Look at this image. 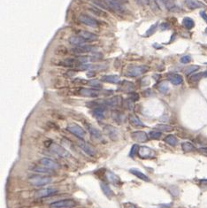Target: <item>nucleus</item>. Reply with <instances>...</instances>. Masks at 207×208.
<instances>
[{"instance_id":"48","label":"nucleus","mask_w":207,"mask_h":208,"mask_svg":"<svg viewBox=\"0 0 207 208\" xmlns=\"http://www.w3.org/2000/svg\"><path fill=\"white\" fill-rule=\"evenodd\" d=\"M137 2L138 5H141V6H146V5H149L150 4V1L151 0H135Z\"/></svg>"},{"instance_id":"42","label":"nucleus","mask_w":207,"mask_h":208,"mask_svg":"<svg viewBox=\"0 0 207 208\" xmlns=\"http://www.w3.org/2000/svg\"><path fill=\"white\" fill-rule=\"evenodd\" d=\"M203 77V73H197V74H195L190 76V81L191 82H198Z\"/></svg>"},{"instance_id":"22","label":"nucleus","mask_w":207,"mask_h":208,"mask_svg":"<svg viewBox=\"0 0 207 208\" xmlns=\"http://www.w3.org/2000/svg\"><path fill=\"white\" fill-rule=\"evenodd\" d=\"M101 81L105 82H108V83H119L121 82L120 77L118 75H104L101 77Z\"/></svg>"},{"instance_id":"8","label":"nucleus","mask_w":207,"mask_h":208,"mask_svg":"<svg viewBox=\"0 0 207 208\" xmlns=\"http://www.w3.org/2000/svg\"><path fill=\"white\" fill-rule=\"evenodd\" d=\"M50 149H51V152H53L54 153H56L57 155L60 156L62 158H67V157L70 156V153L66 149H64L62 146L58 145V144H57L55 143H51L50 145Z\"/></svg>"},{"instance_id":"18","label":"nucleus","mask_w":207,"mask_h":208,"mask_svg":"<svg viewBox=\"0 0 207 208\" xmlns=\"http://www.w3.org/2000/svg\"><path fill=\"white\" fill-rule=\"evenodd\" d=\"M79 37H81V38H83L85 41H88V42H93L98 40V36L91 33V32H88V31H84L81 30L78 33Z\"/></svg>"},{"instance_id":"19","label":"nucleus","mask_w":207,"mask_h":208,"mask_svg":"<svg viewBox=\"0 0 207 208\" xmlns=\"http://www.w3.org/2000/svg\"><path fill=\"white\" fill-rule=\"evenodd\" d=\"M167 78H168L169 82L171 83H173V85H180L183 82L182 76L180 74H169L167 75Z\"/></svg>"},{"instance_id":"6","label":"nucleus","mask_w":207,"mask_h":208,"mask_svg":"<svg viewBox=\"0 0 207 208\" xmlns=\"http://www.w3.org/2000/svg\"><path fill=\"white\" fill-rule=\"evenodd\" d=\"M67 129L71 134H73L74 136H77V137L80 138V139H83V138L85 137V131H84V129H83L81 126H79V125H77V124H75V123H71V124H69V125L67 126Z\"/></svg>"},{"instance_id":"16","label":"nucleus","mask_w":207,"mask_h":208,"mask_svg":"<svg viewBox=\"0 0 207 208\" xmlns=\"http://www.w3.org/2000/svg\"><path fill=\"white\" fill-rule=\"evenodd\" d=\"M104 131L112 140H116L118 138V131L115 127L112 125H105L104 126Z\"/></svg>"},{"instance_id":"26","label":"nucleus","mask_w":207,"mask_h":208,"mask_svg":"<svg viewBox=\"0 0 207 208\" xmlns=\"http://www.w3.org/2000/svg\"><path fill=\"white\" fill-rule=\"evenodd\" d=\"M129 122H130V123H131L133 126H135V127H142V128L145 127V125L142 123V122L140 120V119H139L136 115H135V114H130V115H129Z\"/></svg>"},{"instance_id":"52","label":"nucleus","mask_w":207,"mask_h":208,"mask_svg":"<svg viewBox=\"0 0 207 208\" xmlns=\"http://www.w3.org/2000/svg\"><path fill=\"white\" fill-rule=\"evenodd\" d=\"M125 208H136V207L134 204H127L125 205Z\"/></svg>"},{"instance_id":"9","label":"nucleus","mask_w":207,"mask_h":208,"mask_svg":"<svg viewBox=\"0 0 207 208\" xmlns=\"http://www.w3.org/2000/svg\"><path fill=\"white\" fill-rule=\"evenodd\" d=\"M79 20L81 22H82L83 24L91 27H98V22L97 20L93 19L92 17L88 16V15H86V14H81L80 17H79Z\"/></svg>"},{"instance_id":"45","label":"nucleus","mask_w":207,"mask_h":208,"mask_svg":"<svg viewBox=\"0 0 207 208\" xmlns=\"http://www.w3.org/2000/svg\"><path fill=\"white\" fill-rule=\"evenodd\" d=\"M91 11H92L95 14L97 15H102V16H107V13H105L104 11L102 10H99L98 8H91Z\"/></svg>"},{"instance_id":"20","label":"nucleus","mask_w":207,"mask_h":208,"mask_svg":"<svg viewBox=\"0 0 207 208\" xmlns=\"http://www.w3.org/2000/svg\"><path fill=\"white\" fill-rule=\"evenodd\" d=\"M185 5L188 8L191 10L198 9L203 6V4L198 0H185Z\"/></svg>"},{"instance_id":"15","label":"nucleus","mask_w":207,"mask_h":208,"mask_svg":"<svg viewBox=\"0 0 207 208\" xmlns=\"http://www.w3.org/2000/svg\"><path fill=\"white\" fill-rule=\"evenodd\" d=\"M57 192H58V190L55 188H44V189H42V190H39L38 191H36V195L38 197H46L55 195Z\"/></svg>"},{"instance_id":"31","label":"nucleus","mask_w":207,"mask_h":208,"mask_svg":"<svg viewBox=\"0 0 207 208\" xmlns=\"http://www.w3.org/2000/svg\"><path fill=\"white\" fill-rule=\"evenodd\" d=\"M182 24H183V26H184L187 29H191V28L194 27V26H195L194 20H193L191 18H189V17H185V18L182 20Z\"/></svg>"},{"instance_id":"7","label":"nucleus","mask_w":207,"mask_h":208,"mask_svg":"<svg viewBox=\"0 0 207 208\" xmlns=\"http://www.w3.org/2000/svg\"><path fill=\"white\" fill-rule=\"evenodd\" d=\"M79 95L86 98H97L100 95V91L97 89L81 88L79 90Z\"/></svg>"},{"instance_id":"32","label":"nucleus","mask_w":207,"mask_h":208,"mask_svg":"<svg viewBox=\"0 0 207 208\" xmlns=\"http://www.w3.org/2000/svg\"><path fill=\"white\" fill-rule=\"evenodd\" d=\"M106 176H107V179H108L112 183L116 184V183H119V181H120L119 177H118L115 174H113L112 172H108V173L106 174Z\"/></svg>"},{"instance_id":"10","label":"nucleus","mask_w":207,"mask_h":208,"mask_svg":"<svg viewBox=\"0 0 207 208\" xmlns=\"http://www.w3.org/2000/svg\"><path fill=\"white\" fill-rule=\"evenodd\" d=\"M40 163L42 164V166H44V167H46L50 170H57L60 167V164L58 162H56L55 160L49 159V158H43L40 160Z\"/></svg>"},{"instance_id":"37","label":"nucleus","mask_w":207,"mask_h":208,"mask_svg":"<svg viewBox=\"0 0 207 208\" xmlns=\"http://www.w3.org/2000/svg\"><path fill=\"white\" fill-rule=\"evenodd\" d=\"M149 138L151 139H159L162 136V133L160 131H151L149 133Z\"/></svg>"},{"instance_id":"21","label":"nucleus","mask_w":207,"mask_h":208,"mask_svg":"<svg viewBox=\"0 0 207 208\" xmlns=\"http://www.w3.org/2000/svg\"><path fill=\"white\" fill-rule=\"evenodd\" d=\"M60 64L64 67H80V62L78 59H74V58H67L65 60H63L62 62H60Z\"/></svg>"},{"instance_id":"11","label":"nucleus","mask_w":207,"mask_h":208,"mask_svg":"<svg viewBox=\"0 0 207 208\" xmlns=\"http://www.w3.org/2000/svg\"><path fill=\"white\" fill-rule=\"evenodd\" d=\"M78 145L81 148L82 151L85 153H87L88 155H90L91 157L96 155V150L94 149V147L91 146L90 143H88L87 142H85L83 140H81V141L78 142Z\"/></svg>"},{"instance_id":"36","label":"nucleus","mask_w":207,"mask_h":208,"mask_svg":"<svg viewBox=\"0 0 207 208\" xmlns=\"http://www.w3.org/2000/svg\"><path fill=\"white\" fill-rule=\"evenodd\" d=\"M121 88H124V91H131L134 90L135 88V85L129 82H127V81H124L122 82V85H121Z\"/></svg>"},{"instance_id":"53","label":"nucleus","mask_w":207,"mask_h":208,"mask_svg":"<svg viewBox=\"0 0 207 208\" xmlns=\"http://www.w3.org/2000/svg\"><path fill=\"white\" fill-rule=\"evenodd\" d=\"M88 77H91V76H94L95 75V74H94V72H90V73H88V74H87Z\"/></svg>"},{"instance_id":"27","label":"nucleus","mask_w":207,"mask_h":208,"mask_svg":"<svg viewBox=\"0 0 207 208\" xmlns=\"http://www.w3.org/2000/svg\"><path fill=\"white\" fill-rule=\"evenodd\" d=\"M91 113L98 120H102V119L105 118V109L103 107H95L94 110L91 112Z\"/></svg>"},{"instance_id":"13","label":"nucleus","mask_w":207,"mask_h":208,"mask_svg":"<svg viewBox=\"0 0 207 208\" xmlns=\"http://www.w3.org/2000/svg\"><path fill=\"white\" fill-rule=\"evenodd\" d=\"M94 50H95V48L92 47L91 45H81V46H77V47L71 49V51L74 54L80 55V54H85L88 52H91Z\"/></svg>"},{"instance_id":"1","label":"nucleus","mask_w":207,"mask_h":208,"mask_svg":"<svg viewBox=\"0 0 207 208\" xmlns=\"http://www.w3.org/2000/svg\"><path fill=\"white\" fill-rule=\"evenodd\" d=\"M51 181H52L51 177L46 176V175H33L29 178V183L36 187L45 186L51 183Z\"/></svg>"},{"instance_id":"50","label":"nucleus","mask_w":207,"mask_h":208,"mask_svg":"<svg viewBox=\"0 0 207 208\" xmlns=\"http://www.w3.org/2000/svg\"><path fill=\"white\" fill-rule=\"evenodd\" d=\"M168 27H169L168 23H161L160 24V29H161V30H166V29H167Z\"/></svg>"},{"instance_id":"23","label":"nucleus","mask_w":207,"mask_h":208,"mask_svg":"<svg viewBox=\"0 0 207 208\" xmlns=\"http://www.w3.org/2000/svg\"><path fill=\"white\" fill-rule=\"evenodd\" d=\"M112 117L113 120L119 124H121L123 120H124V114L121 112L118 111V110H113L112 112Z\"/></svg>"},{"instance_id":"47","label":"nucleus","mask_w":207,"mask_h":208,"mask_svg":"<svg viewBox=\"0 0 207 208\" xmlns=\"http://www.w3.org/2000/svg\"><path fill=\"white\" fill-rule=\"evenodd\" d=\"M190 61H191V58H190V56H189V55L183 56V57H182V58H181V62H182V64H188V63H189Z\"/></svg>"},{"instance_id":"5","label":"nucleus","mask_w":207,"mask_h":208,"mask_svg":"<svg viewBox=\"0 0 207 208\" xmlns=\"http://www.w3.org/2000/svg\"><path fill=\"white\" fill-rule=\"evenodd\" d=\"M105 3L106 4L108 8L112 9L115 13H123L126 11L124 6L118 0H105Z\"/></svg>"},{"instance_id":"41","label":"nucleus","mask_w":207,"mask_h":208,"mask_svg":"<svg viewBox=\"0 0 207 208\" xmlns=\"http://www.w3.org/2000/svg\"><path fill=\"white\" fill-rule=\"evenodd\" d=\"M157 26H158V23H156V24H154V25H152L149 29H148V30L146 31V33L144 34V37H151L154 32H155V30H156V28H157Z\"/></svg>"},{"instance_id":"44","label":"nucleus","mask_w":207,"mask_h":208,"mask_svg":"<svg viewBox=\"0 0 207 208\" xmlns=\"http://www.w3.org/2000/svg\"><path fill=\"white\" fill-rule=\"evenodd\" d=\"M159 91L162 92V93H166V92L169 91V87H168L167 83L163 82V83H161V84L159 85Z\"/></svg>"},{"instance_id":"40","label":"nucleus","mask_w":207,"mask_h":208,"mask_svg":"<svg viewBox=\"0 0 207 208\" xmlns=\"http://www.w3.org/2000/svg\"><path fill=\"white\" fill-rule=\"evenodd\" d=\"M139 149H140V147H139L137 144H134V145L132 146V148H131V150H130L129 156L132 157V158H135V156L136 155V153H138Z\"/></svg>"},{"instance_id":"51","label":"nucleus","mask_w":207,"mask_h":208,"mask_svg":"<svg viewBox=\"0 0 207 208\" xmlns=\"http://www.w3.org/2000/svg\"><path fill=\"white\" fill-rule=\"evenodd\" d=\"M200 15H201L202 18L207 22V14H206V13H205V12H200Z\"/></svg>"},{"instance_id":"17","label":"nucleus","mask_w":207,"mask_h":208,"mask_svg":"<svg viewBox=\"0 0 207 208\" xmlns=\"http://www.w3.org/2000/svg\"><path fill=\"white\" fill-rule=\"evenodd\" d=\"M138 155L142 158V159H146V158H151L153 156V151L149 147L146 146H142L140 147L139 152H138Z\"/></svg>"},{"instance_id":"54","label":"nucleus","mask_w":207,"mask_h":208,"mask_svg":"<svg viewBox=\"0 0 207 208\" xmlns=\"http://www.w3.org/2000/svg\"><path fill=\"white\" fill-rule=\"evenodd\" d=\"M203 77H207V71L203 72Z\"/></svg>"},{"instance_id":"3","label":"nucleus","mask_w":207,"mask_h":208,"mask_svg":"<svg viewBox=\"0 0 207 208\" xmlns=\"http://www.w3.org/2000/svg\"><path fill=\"white\" fill-rule=\"evenodd\" d=\"M76 202L73 199H62L50 204V208H74Z\"/></svg>"},{"instance_id":"14","label":"nucleus","mask_w":207,"mask_h":208,"mask_svg":"<svg viewBox=\"0 0 207 208\" xmlns=\"http://www.w3.org/2000/svg\"><path fill=\"white\" fill-rule=\"evenodd\" d=\"M131 137L135 142L144 143L148 140L149 136H148L146 134V132H144V131H135V132L131 133Z\"/></svg>"},{"instance_id":"35","label":"nucleus","mask_w":207,"mask_h":208,"mask_svg":"<svg viewBox=\"0 0 207 208\" xmlns=\"http://www.w3.org/2000/svg\"><path fill=\"white\" fill-rule=\"evenodd\" d=\"M32 170H33L34 172H36V173H42V174H51V173H52V171H51V170H50V169H48V168L44 167V166H42V167H34V168H32Z\"/></svg>"},{"instance_id":"24","label":"nucleus","mask_w":207,"mask_h":208,"mask_svg":"<svg viewBox=\"0 0 207 208\" xmlns=\"http://www.w3.org/2000/svg\"><path fill=\"white\" fill-rule=\"evenodd\" d=\"M130 173L134 175H135L137 178H139L140 180H142V181H145V182H150V178L148 177L146 174H144L142 172L139 171L138 169H135V168H132L130 169Z\"/></svg>"},{"instance_id":"4","label":"nucleus","mask_w":207,"mask_h":208,"mask_svg":"<svg viewBox=\"0 0 207 208\" xmlns=\"http://www.w3.org/2000/svg\"><path fill=\"white\" fill-rule=\"evenodd\" d=\"M122 98L121 96H114V97H112L104 101V105L108 106V107H111L112 109H117V108H120L122 105Z\"/></svg>"},{"instance_id":"2","label":"nucleus","mask_w":207,"mask_h":208,"mask_svg":"<svg viewBox=\"0 0 207 208\" xmlns=\"http://www.w3.org/2000/svg\"><path fill=\"white\" fill-rule=\"evenodd\" d=\"M149 70V67L146 66H129L128 67L126 73L130 77H137L143 74Z\"/></svg>"},{"instance_id":"29","label":"nucleus","mask_w":207,"mask_h":208,"mask_svg":"<svg viewBox=\"0 0 207 208\" xmlns=\"http://www.w3.org/2000/svg\"><path fill=\"white\" fill-rule=\"evenodd\" d=\"M100 186H101V189H102L104 194H105L107 197L111 198V197H112L114 196L113 191L111 190V188H110L107 184H105V183H100Z\"/></svg>"},{"instance_id":"28","label":"nucleus","mask_w":207,"mask_h":208,"mask_svg":"<svg viewBox=\"0 0 207 208\" xmlns=\"http://www.w3.org/2000/svg\"><path fill=\"white\" fill-rule=\"evenodd\" d=\"M88 127V132L91 135L92 137L94 138H97V139H99L102 137V133L100 132V130H98V129L92 127V126H87Z\"/></svg>"},{"instance_id":"46","label":"nucleus","mask_w":207,"mask_h":208,"mask_svg":"<svg viewBox=\"0 0 207 208\" xmlns=\"http://www.w3.org/2000/svg\"><path fill=\"white\" fill-rule=\"evenodd\" d=\"M125 104H126V106H127V108L128 109V110H132L133 109V105H134V100L132 99V98H128V99H127L126 100V102H125Z\"/></svg>"},{"instance_id":"55","label":"nucleus","mask_w":207,"mask_h":208,"mask_svg":"<svg viewBox=\"0 0 207 208\" xmlns=\"http://www.w3.org/2000/svg\"><path fill=\"white\" fill-rule=\"evenodd\" d=\"M205 33H206V34H207V28H206V29H205Z\"/></svg>"},{"instance_id":"30","label":"nucleus","mask_w":207,"mask_h":208,"mask_svg":"<svg viewBox=\"0 0 207 208\" xmlns=\"http://www.w3.org/2000/svg\"><path fill=\"white\" fill-rule=\"evenodd\" d=\"M182 148L183 152H191L196 150V147L189 142H185V143H182Z\"/></svg>"},{"instance_id":"49","label":"nucleus","mask_w":207,"mask_h":208,"mask_svg":"<svg viewBox=\"0 0 207 208\" xmlns=\"http://www.w3.org/2000/svg\"><path fill=\"white\" fill-rule=\"evenodd\" d=\"M198 151H199V152H200L201 154H203V155H204V156H206V157H207V148H206V147H202V148H199Z\"/></svg>"},{"instance_id":"38","label":"nucleus","mask_w":207,"mask_h":208,"mask_svg":"<svg viewBox=\"0 0 207 208\" xmlns=\"http://www.w3.org/2000/svg\"><path fill=\"white\" fill-rule=\"evenodd\" d=\"M90 1H91L92 4H94L95 6H99L100 8H103V9H106V8H108L107 6H106V4L104 3V2L102 1V0H90Z\"/></svg>"},{"instance_id":"39","label":"nucleus","mask_w":207,"mask_h":208,"mask_svg":"<svg viewBox=\"0 0 207 208\" xmlns=\"http://www.w3.org/2000/svg\"><path fill=\"white\" fill-rule=\"evenodd\" d=\"M88 84L91 86V87H94V88H98V89H101L102 88V83L99 82V81H97V80H91V81H88Z\"/></svg>"},{"instance_id":"33","label":"nucleus","mask_w":207,"mask_h":208,"mask_svg":"<svg viewBox=\"0 0 207 208\" xmlns=\"http://www.w3.org/2000/svg\"><path fill=\"white\" fill-rule=\"evenodd\" d=\"M156 129H158L159 130H161V131H165V132L173 131L174 129V128L173 126L167 125V124H158L156 126Z\"/></svg>"},{"instance_id":"25","label":"nucleus","mask_w":207,"mask_h":208,"mask_svg":"<svg viewBox=\"0 0 207 208\" xmlns=\"http://www.w3.org/2000/svg\"><path fill=\"white\" fill-rule=\"evenodd\" d=\"M85 42H86V41H85L83 38H81V37L73 36V37H71L69 38V43H70L72 45L75 46V47H77V46H81L82 44H85Z\"/></svg>"},{"instance_id":"12","label":"nucleus","mask_w":207,"mask_h":208,"mask_svg":"<svg viewBox=\"0 0 207 208\" xmlns=\"http://www.w3.org/2000/svg\"><path fill=\"white\" fill-rule=\"evenodd\" d=\"M155 1L157 2L159 6H162L170 12H173L175 11V9H177L176 4L173 0H155Z\"/></svg>"},{"instance_id":"43","label":"nucleus","mask_w":207,"mask_h":208,"mask_svg":"<svg viewBox=\"0 0 207 208\" xmlns=\"http://www.w3.org/2000/svg\"><path fill=\"white\" fill-rule=\"evenodd\" d=\"M198 69H199V67H198V66H190V67H189L187 69H185V74H190L196 72V71L198 70Z\"/></svg>"},{"instance_id":"34","label":"nucleus","mask_w":207,"mask_h":208,"mask_svg":"<svg viewBox=\"0 0 207 208\" xmlns=\"http://www.w3.org/2000/svg\"><path fill=\"white\" fill-rule=\"evenodd\" d=\"M165 141L168 143V144H170V145H172V146H175L177 143H178V139H177L174 136H173V135H169V136H167L166 138H165Z\"/></svg>"}]
</instances>
